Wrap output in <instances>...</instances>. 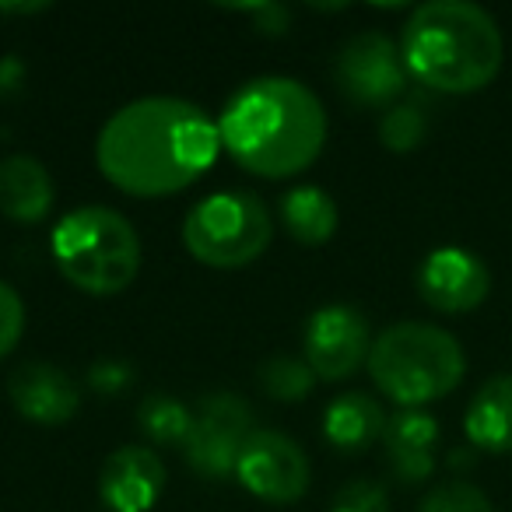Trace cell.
I'll return each instance as SVG.
<instances>
[{"mask_svg":"<svg viewBox=\"0 0 512 512\" xmlns=\"http://www.w3.org/2000/svg\"><path fill=\"white\" fill-rule=\"evenodd\" d=\"M386 411L369 393H341L327 404L323 414V435L341 453H362L386 432Z\"/></svg>","mask_w":512,"mask_h":512,"instance_id":"17","label":"cell"},{"mask_svg":"<svg viewBox=\"0 0 512 512\" xmlns=\"http://www.w3.org/2000/svg\"><path fill=\"white\" fill-rule=\"evenodd\" d=\"M18 85H25V67L18 57H4L0 60V95L15 92Z\"/></svg>","mask_w":512,"mask_h":512,"instance_id":"27","label":"cell"},{"mask_svg":"<svg viewBox=\"0 0 512 512\" xmlns=\"http://www.w3.org/2000/svg\"><path fill=\"white\" fill-rule=\"evenodd\" d=\"M274 218L256 193L221 190L204 197L183 221V242L193 260L218 271H239L267 253Z\"/></svg>","mask_w":512,"mask_h":512,"instance_id":"6","label":"cell"},{"mask_svg":"<svg viewBox=\"0 0 512 512\" xmlns=\"http://www.w3.org/2000/svg\"><path fill=\"white\" fill-rule=\"evenodd\" d=\"M425 137H428V116L418 102H397L379 120V141H383V148L397 151V155L421 148Z\"/></svg>","mask_w":512,"mask_h":512,"instance_id":"21","label":"cell"},{"mask_svg":"<svg viewBox=\"0 0 512 512\" xmlns=\"http://www.w3.org/2000/svg\"><path fill=\"white\" fill-rule=\"evenodd\" d=\"M334 81L341 95L355 106L390 109L407 88V67L400 46L386 32H355L337 50Z\"/></svg>","mask_w":512,"mask_h":512,"instance_id":"8","label":"cell"},{"mask_svg":"<svg viewBox=\"0 0 512 512\" xmlns=\"http://www.w3.org/2000/svg\"><path fill=\"white\" fill-rule=\"evenodd\" d=\"M386 460L397 481L421 484L435 470V446H439V421L425 411H397L383 432Z\"/></svg>","mask_w":512,"mask_h":512,"instance_id":"15","label":"cell"},{"mask_svg":"<svg viewBox=\"0 0 512 512\" xmlns=\"http://www.w3.org/2000/svg\"><path fill=\"white\" fill-rule=\"evenodd\" d=\"M372 330L362 309L348 302L320 306L306 323V365L323 383H341L355 376L362 365H369Z\"/></svg>","mask_w":512,"mask_h":512,"instance_id":"10","label":"cell"},{"mask_svg":"<svg viewBox=\"0 0 512 512\" xmlns=\"http://www.w3.org/2000/svg\"><path fill=\"white\" fill-rule=\"evenodd\" d=\"M249 435H253V407L239 393H207L193 411L183 456L204 481H221L235 474V463Z\"/></svg>","mask_w":512,"mask_h":512,"instance_id":"7","label":"cell"},{"mask_svg":"<svg viewBox=\"0 0 512 512\" xmlns=\"http://www.w3.org/2000/svg\"><path fill=\"white\" fill-rule=\"evenodd\" d=\"M467 355L449 330L404 320L386 327L372 341L369 376L400 411H421V404L446 397L460 386Z\"/></svg>","mask_w":512,"mask_h":512,"instance_id":"4","label":"cell"},{"mask_svg":"<svg viewBox=\"0 0 512 512\" xmlns=\"http://www.w3.org/2000/svg\"><path fill=\"white\" fill-rule=\"evenodd\" d=\"M221 148L253 176L288 179L320 158L327 141L323 102L295 78H253L218 120Z\"/></svg>","mask_w":512,"mask_h":512,"instance_id":"2","label":"cell"},{"mask_svg":"<svg viewBox=\"0 0 512 512\" xmlns=\"http://www.w3.org/2000/svg\"><path fill=\"white\" fill-rule=\"evenodd\" d=\"M491 292L488 267L470 249L439 246L418 267V295L439 313H470Z\"/></svg>","mask_w":512,"mask_h":512,"instance_id":"11","label":"cell"},{"mask_svg":"<svg viewBox=\"0 0 512 512\" xmlns=\"http://www.w3.org/2000/svg\"><path fill=\"white\" fill-rule=\"evenodd\" d=\"M242 15H249L256 22V29L264 36H285L288 25H292V11L285 4H249V8H235Z\"/></svg>","mask_w":512,"mask_h":512,"instance_id":"26","label":"cell"},{"mask_svg":"<svg viewBox=\"0 0 512 512\" xmlns=\"http://www.w3.org/2000/svg\"><path fill=\"white\" fill-rule=\"evenodd\" d=\"M330 512H390V495L379 481L358 477V481H348L337 491Z\"/></svg>","mask_w":512,"mask_h":512,"instance_id":"23","label":"cell"},{"mask_svg":"<svg viewBox=\"0 0 512 512\" xmlns=\"http://www.w3.org/2000/svg\"><path fill=\"white\" fill-rule=\"evenodd\" d=\"M165 491V463L148 446H120L102 463L99 495L109 512H148Z\"/></svg>","mask_w":512,"mask_h":512,"instance_id":"13","label":"cell"},{"mask_svg":"<svg viewBox=\"0 0 512 512\" xmlns=\"http://www.w3.org/2000/svg\"><path fill=\"white\" fill-rule=\"evenodd\" d=\"M193 425V411L172 393H148L137 404V428L148 435L155 446H179L183 449L186 435Z\"/></svg>","mask_w":512,"mask_h":512,"instance_id":"19","label":"cell"},{"mask_svg":"<svg viewBox=\"0 0 512 512\" xmlns=\"http://www.w3.org/2000/svg\"><path fill=\"white\" fill-rule=\"evenodd\" d=\"M218 151V123L204 109L172 95H148L109 116L95 141V162L116 190L151 200L193 186Z\"/></svg>","mask_w":512,"mask_h":512,"instance_id":"1","label":"cell"},{"mask_svg":"<svg viewBox=\"0 0 512 512\" xmlns=\"http://www.w3.org/2000/svg\"><path fill=\"white\" fill-rule=\"evenodd\" d=\"M418 512H491V502L470 481H442L421 498Z\"/></svg>","mask_w":512,"mask_h":512,"instance_id":"22","label":"cell"},{"mask_svg":"<svg viewBox=\"0 0 512 512\" xmlns=\"http://www.w3.org/2000/svg\"><path fill=\"white\" fill-rule=\"evenodd\" d=\"M470 446L484 453H512V372L491 376L463 414Z\"/></svg>","mask_w":512,"mask_h":512,"instance_id":"16","label":"cell"},{"mask_svg":"<svg viewBox=\"0 0 512 512\" xmlns=\"http://www.w3.org/2000/svg\"><path fill=\"white\" fill-rule=\"evenodd\" d=\"M50 4H0V15H39Z\"/></svg>","mask_w":512,"mask_h":512,"instance_id":"28","label":"cell"},{"mask_svg":"<svg viewBox=\"0 0 512 512\" xmlns=\"http://www.w3.org/2000/svg\"><path fill=\"white\" fill-rule=\"evenodd\" d=\"M8 397L25 421L43 428H57L78 414L81 390L64 369L50 362H25L11 372Z\"/></svg>","mask_w":512,"mask_h":512,"instance_id":"12","label":"cell"},{"mask_svg":"<svg viewBox=\"0 0 512 512\" xmlns=\"http://www.w3.org/2000/svg\"><path fill=\"white\" fill-rule=\"evenodd\" d=\"M256 383L271 400H281V404H299L309 393L316 390V372L306 365V358H292V355H274L260 365L256 372Z\"/></svg>","mask_w":512,"mask_h":512,"instance_id":"20","label":"cell"},{"mask_svg":"<svg viewBox=\"0 0 512 512\" xmlns=\"http://www.w3.org/2000/svg\"><path fill=\"white\" fill-rule=\"evenodd\" d=\"M134 383H137V369L130 362H123V358H99L88 369V386L99 397H123Z\"/></svg>","mask_w":512,"mask_h":512,"instance_id":"24","label":"cell"},{"mask_svg":"<svg viewBox=\"0 0 512 512\" xmlns=\"http://www.w3.org/2000/svg\"><path fill=\"white\" fill-rule=\"evenodd\" d=\"M281 225L302 246H323L337 232V204L323 186H295L281 200Z\"/></svg>","mask_w":512,"mask_h":512,"instance_id":"18","label":"cell"},{"mask_svg":"<svg viewBox=\"0 0 512 512\" xmlns=\"http://www.w3.org/2000/svg\"><path fill=\"white\" fill-rule=\"evenodd\" d=\"M502 53L498 22L470 0H428L411 11L400 36L407 74L446 95H470L491 85Z\"/></svg>","mask_w":512,"mask_h":512,"instance_id":"3","label":"cell"},{"mask_svg":"<svg viewBox=\"0 0 512 512\" xmlns=\"http://www.w3.org/2000/svg\"><path fill=\"white\" fill-rule=\"evenodd\" d=\"M53 260L74 288L88 295H120L141 271V235L113 207H78L53 228Z\"/></svg>","mask_w":512,"mask_h":512,"instance_id":"5","label":"cell"},{"mask_svg":"<svg viewBox=\"0 0 512 512\" xmlns=\"http://www.w3.org/2000/svg\"><path fill=\"white\" fill-rule=\"evenodd\" d=\"M25 334V302L8 281H0V362L18 348Z\"/></svg>","mask_w":512,"mask_h":512,"instance_id":"25","label":"cell"},{"mask_svg":"<svg viewBox=\"0 0 512 512\" xmlns=\"http://www.w3.org/2000/svg\"><path fill=\"white\" fill-rule=\"evenodd\" d=\"M235 477L249 495L274 505H292L309 491V456L285 432L253 428L235 463Z\"/></svg>","mask_w":512,"mask_h":512,"instance_id":"9","label":"cell"},{"mask_svg":"<svg viewBox=\"0 0 512 512\" xmlns=\"http://www.w3.org/2000/svg\"><path fill=\"white\" fill-rule=\"evenodd\" d=\"M57 183L50 169L32 155H11L0 162V214L15 225H39L50 218Z\"/></svg>","mask_w":512,"mask_h":512,"instance_id":"14","label":"cell"}]
</instances>
